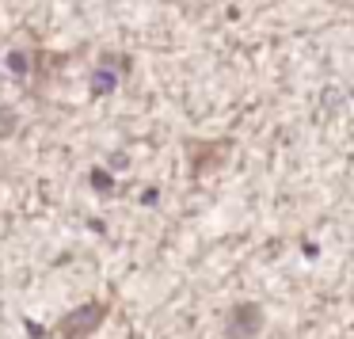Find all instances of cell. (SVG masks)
I'll return each mask as SVG.
<instances>
[{
    "label": "cell",
    "instance_id": "6da1fadb",
    "mask_svg": "<svg viewBox=\"0 0 354 339\" xmlns=\"http://www.w3.org/2000/svg\"><path fill=\"white\" fill-rule=\"evenodd\" d=\"M107 316H111V301H84L80 309H73V313L62 316L57 336L62 339H88Z\"/></svg>",
    "mask_w": 354,
    "mask_h": 339
},
{
    "label": "cell",
    "instance_id": "7a4b0ae2",
    "mask_svg": "<svg viewBox=\"0 0 354 339\" xmlns=\"http://www.w3.org/2000/svg\"><path fill=\"white\" fill-rule=\"evenodd\" d=\"M263 324H267V313H263V305H255V301H236V305L225 313V331H229L232 339H255L263 331Z\"/></svg>",
    "mask_w": 354,
    "mask_h": 339
},
{
    "label": "cell",
    "instance_id": "3957f363",
    "mask_svg": "<svg viewBox=\"0 0 354 339\" xmlns=\"http://www.w3.org/2000/svg\"><path fill=\"white\" fill-rule=\"evenodd\" d=\"M12 111H4V107H0V134H4V130H8V126H12Z\"/></svg>",
    "mask_w": 354,
    "mask_h": 339
}]
</instances>
